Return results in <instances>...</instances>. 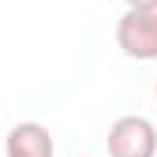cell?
I'll return each mask as SVG.
<instances>
[{"instance_id": "cell-2", "label": "cell", "mask_w": 157, "mask_h": 157, "mask_svg": "<svg viewBox=\"0 0 157 157\" xmlns=\"http://www.w3.org/2000/svg\"><path fill=\"white\" fill-rule=\"evenodd\" d=\"M116 45L131 60H157V11H124L116 23Z\"/></svg>"}, {"instance_id": "cell-4", "label": "cell", "mask_w": 157, "mask_h": 157, "mask_svg": "<svg viewBox=\"0 0 157 157\" xmlns=\"http://www.w3.org/2000/svg\"><path fill=\"white\" fill-rule=\"evenodd\" d=\"M127 11H157V0H124Z\"/></svg>"}, {"instance_id": "cell-5", "label": "cell", "mask_w": 157, "mask_h": 157, "mask_svg": "<svg viewBox=\"0 0 157 157\" xmlns=\"http://www.w3.org/2000/svg\"><path fill=\"white\" fill-rule=\"evenodd\" d=\"M153 97H157V82H153Z\"/></svg>"}, {"instance_id": "cell-3", "label": "cell", "mask_w": 157, "mask_h": 157, "mask_svg": "<svg viewBox=\"0 0 157 157\" xmlns=\"http://www.w3.org/2000/svg\"><path fill=\"white\" fill-rule=\"evenodd\" d=\"M4 153L8 157H56V142L45 124H15L4 139Z\"/></svg>"}, {"instance_id": "cell-1", "label": "cell", "mask_w": 157, "mask_h": 157, "mask_svg": "<svg viewBox=\"0 0 157 157\" xmlns=\"http://www.w3.org/2000/svg\"><path fill=\"white\" fill-rule=\"evenodd\" d=\"M109 157H157V127L146 116H120L109 127Z\"/></svg>"}]
</instances>
